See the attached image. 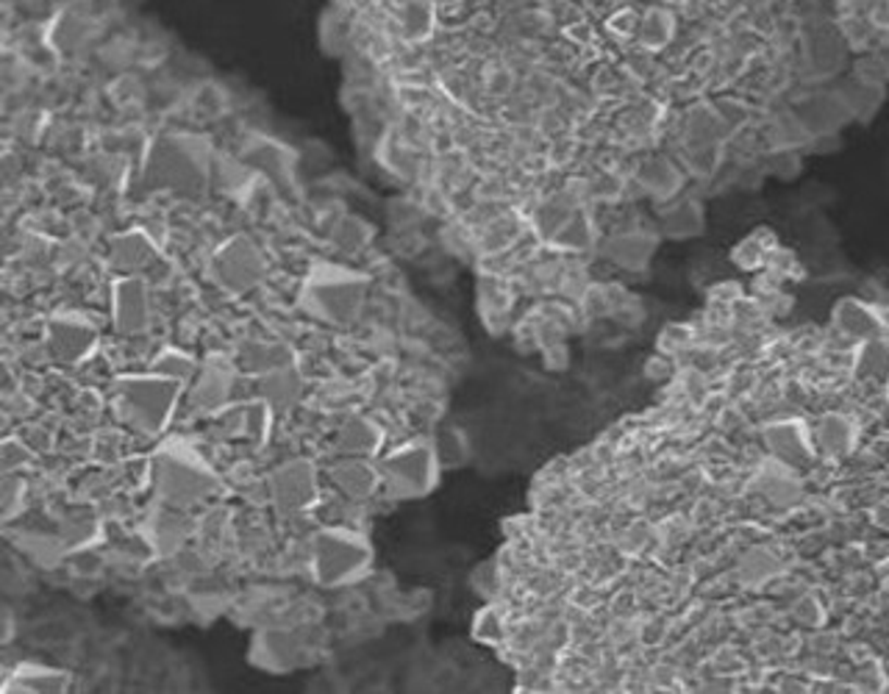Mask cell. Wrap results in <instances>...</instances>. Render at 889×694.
<instances>
[{
    "mask_svg": "<svg viewBox=\"0 0 889 694\" xmlns=\"http://www.w3.org/2000/svg\"><path fill=\"white\" fill-rule=\"evenodd\" d=\"M237 417L239 422H243V425H239L243 436H248L254 445H264V442L270 439V434H273V420L279 414H275L273 406H270L264 397H256L250 404L239 406Z\"/></svg>",
    "mask_w": 889,
    "mask_h": 694,
    "instance_id": "cell-21",
    "label": "cell"
},
{
    "mask_svg": "<svg viewBox=\"0 0 889 694\" xmlns=\"http://www.w3.org/2000/svg\"><path fill=\"white\" fill-rule=\"evenodd\" d=\"M431 442H434L436 459H440L442 470H461V467H467L470 459H473L470 436L459 425H442Z\"/></svg>",
    "mask_w": 889,
    "mask_h": 694,
    "instance_id": "cell-20",
    "label": "cell"
},
{
    "mask_svg": "<svg viewBox=\"0 0 889 694\" xmlns=\"http://www.w3.org/2000/svg\"><path fill=\"white\" fill-rule=\"evenodd\" d=\"M150 481L159 500L175 509L198 506L218 495L223 486V478L203 453L181 436L159 442L150 453Z\"/></svg>",
    "mask_w": 889,
    "mask_h": 694,
    "instance_id": "cell-1",
    "label": "cell"
},
{
    "mask_svg": "<svg viewBox=\"0 0 889 694\" xmlns=\"http://www.w3.org/2000/svg\"><path fill=\"white\" fill-rule=\"evenodd\" d=\"M237 381V364L225 356H209L200 361L198 375L193 379L187 392V404L193 411H218L229 404L231 392Z\"/></svg>",
    "mask_w": 889,
    "mask_h": 694,
    "instance_id": "cell-12",
    "label": "cell"
},
{
    "mask_svg": "<svg viewBox=\"0 0 889 694\" xmlns=\"http://www.w3.org/2000/svg\"><path fill=\"white\" fill-rule=\"evenodd\" d=\"M375 547L368 533L354 528H323L309 545V570L318 586L343 590L373 572Z\"/></svg>",
    "mask_w": 889,
    "mask_h": 694,
    "instance_id": "cell-5",
    "label": "cell"
},
{
    "mask_svg": "<svg viewBox=\"0 0 889 694\" xmlns=\"http://www.w3.org/2000/svg\"><path fill=\"white\" fill-rule=\"evenodd\" d=\"M386 434L379 422L370 417L354 414L339 425L334 436V450L339 456H356V459H375L384 450Z\"/></svg>",
    "mask_w": 889,
    "mask_h": 694,
    "instance_id": "cell-15",
    "label": "cell"
},
{
    "mask_svg": "<svg viewBox=\"0 0 889 694\" xmlns=\"http://www.w3.org/2000/svg\"><path fill=\"white\" fill-rule=\"evenodd\" d=\"M184 386L187 384L153 370L123 375L114 384V409L120 420L137 434L162 436L173 422Z\"/></svg>",
    "mask_w": 889,
    "mask_h": 694,
    "instance_id": "cell-4",
    "label": "cell"
},
{
    "mask_svg": "<svg viewBox=\"0 0 889 694\" xmlns=\"http://www.w3.org/2000/svg\"><path fill=\"white\" fill-rule=\"evenodd\" d=\"M212 178V150L209 142L193 134H164L145 156L143 184L148 189L168 193L203 195Z\"/></svg>",
    "mask_w": 889,
    "mask_h": 694,
    "instance_id": "cell-2",
    "label": "cell"
},
{
    "mask_svg": "<svg viewBox=\"0 0 889 694\" xmlns=\"http://www.w3.org/2000/svg\"><path fill=\"white\" fill-rule=\"evenodd\" d=\"M343 228L348 231V236L336 234V243H339V248L343 250H359V248H365V243L370 239V228L361 223V220H354V218L345 220Z\"/></svg>",
    "mask_w": 889,
    "mask_h": 694,
    "instance_id": "cell-29",
    "label": "cell"
},
{
    "mask_svg": "<svg viewBox=\"0 0 889 694\" xmlns=\"http://www.w3.org/2000/svg\"><path fill=\"white\" fill-rule=\"evenodd\" d=\"M379 470L381 484L395 500H423L436 489L442 475V464L431 439H409L392 447L381 456Z\"/></svg>",
    "mask_w": 889,
    "mask_h": 694,
    "instance_id": "cell-6",
    "label": "cell"
},
{
    "mask_svg": "<svg viewBox=\"0 0 889 694\" xmlns=\"http://www.w3.org/2000/svg\"><path fill=\"white\" fill-rule=\"evenodd\" d=\"M295 350L284 342H245L239 347V364L245 367L254 375H264V372H273L284 364H293Z\"/></svg>",
    "mask_w": 889,
    "mask_h": 694,
    "instance_id": "cell-19",
    "label": "cell"
},
{
    "mask_svg": "<svg viewBox=\"0 0 889 694\" xmlns=\"http://www.w3.org/2000/svg\"><path fill=\"white\" fill-rule=\"evenodd\" d=\"M200 361H195L187 350H178V347H164L162 354L156 356L150 370L162 372L168 379L181 381V384H193V379L198 375Z\"/></svg>",
    "mask_w": 889,
    "mask_h": 694,
    "instance_id": "cell-24",
    "label": "cell"
},
{
    "mask_svg": "<svg viewBox=\"0 0 889 694\" xmlns=\"http://www.w3.org/2000/svg\"><path fill=\"white\" fill-rule=\"evenodd\" d=\"M153 323L150 289L139 275H123L112 286V325L120 336H143Z\"/></svg>",
    "mask_w": 889,
    "mask_h": 694,
    "instance_id": "cell-11",
    "label": "cell"
},
{
    "mask_svg": "<svg viewBox=\"0 0 889 694\" xmlns=\"http://www.w3.org/2000/svg\"><path fill=\"white\" fill-rule=\"evenodd\" d=\"M248 658L256 670L284 676V672H295L304 667L306 645L295 631H286V628H261L250 639Z\"/></svg>",
    "mask_w": 889,
    "mask_h": 694,
    "instance_id": "cell-10",
    "label": "cell"
},
{
    "mask_svg": "<svg viewBox=\"0 0 889 694\" xmlns=\"http://www.w3.org/2000/svg\"><path fill=\"white\" fill-rule=\"evenodd\" d=\"M473 636L479 639V642H484V645H495V642H501V636H504V628H501V617L495 614V608L486 606L476 614Z\"/></svg>",
    "mask_w": 889,
    "mask_h": 694,
    "instance_id": "cell-26",
    "label": "cell"
},
{
    "mask_svg": "<svg viewBox=\"0 0 889 694\" xmlns=\"http://www.w3.org/2000/svg\"><path fill=\"white\" fill-rule=\"evenodd\" d=\"M289 156L286 148H281L273 139H261V142L250 145L248 148V162L259 164L261 170H268L270 175H286L289 170Z\"/></svg>",
    "mask_w": 889,
    "mask_h": 694,
    "instance_id": "cell-25",
    "label": "cell"
},
{
    "mask_svg": "<svg viewBox=\"0 0 889 694\" xmlns=\"http://www.w3.org/2000/svg\"><path fill=\"white\" fill-rule=\"evenodd\" d=\"M156 259H159V250L143 231L120 234L112 245V264L125 275L145 273Z\"/></svg>",
    "mask_w": 889,
    "mask_h": 694,
    "instance_id": "cell-18",
    "label": "cell"
},
{
    "mask_svg": "<svg viewBox=\"0 0 889 694\" xmlns=\"http://www.w3.org/2000/svg\"><path fill=\"white\" fill-rule=\"evenodd\" d=\"M32 459H34V453L14 439H7L3 442V447H0V464H3V472L20 470V467L28 464Z\"/></svg>",
    "mask_w": 889,
    "mask_h": 694,
    "instance_id": "cell-28",
    "label": "cell"
},
{
    "mask_svg": "<svg viewBox=\"0 0 889 694\" xmlns=\"http://www.w3.org/2000/svg\"><path fill=\"white\" fill-rule=\"evenodd\" d=\"M23 497H25V481L23 478H14L12 472H7L3 478V492H0V503H3V517L12 520L20 509H23Z\"/></svg>",
    "mask_w": 889,
    "mask_h": 694,
    "instance_id": "cell-27",
    "label": "cell"
},
{
    "mask_svg": "<svg viewBox=\"0 0 889 694\" xmlns=\"http://www.w3.org/2000/svg\"><path fill=\"white\" fill-rule=\"evenodd\" d=\"M100 345V334L89 317L82 311H59L48 320L45 347L50 359L62 367H78L92 359Z\"/></svg>",
    "mask_w": 889,
    "mask_h": 694,
    "instance_id": "cell-7",
    "label": "cell"
},
{
    "mask_svg": "<svg viewBox=\"0 0 889 694\" xmlns=\"http://www.w3.org/2000/svg\"><path fill=\"white\" fill-rule=\"evenodd\" d=\"M59 536L64 542V550L67 553H78L87 550L89 545L100 540V522L98 517L89 515V511H73L67 520L59 528Z\"/></svg>",
    "mask_w": 889,
    "mask_h": 694,
    "instance_id": "cell-23",
    "label": "cell"
},
{
    "mask_svg": "<svg viewBox=\"0 0 889 694\" xmlns=\"http://www.w3.org/2000/svg\"><path fill=\"white\" fill-rule=\"evenodd\" d=\"M212 281L231 295H245L264 278V256L250 236H234L212 259Z\"/></svg>",
    "mask_w": 889,
    "mask_h": 694,
    "instance_id": "cell-9",
    "label": "cell"
},
{
    "mask_svg": "<svg viewBox=\"0 0 889 694\" xmlns=\"http://www.w3.org/2000/svg\"><path fill=\"white\" fill-rule=\"evenodd\" d=\"M268 492L273 509L281 517H300L318 500V467L309 459H289L268 475Z\"/></svg>",
    "mask_w": 889,
    "mask_h": 694,
    "instance_id": "cell-8",
    "label": "cell"
},
{
    "mask_svg": "<svg viewBox=\"0 0 889 694\" xmlns=\"http://www.w3.org/2000/svg\"><path fill=\"white\" fill-rule=\"evenodd\" d=\"M329 478L336 492L348 500H368L379 492V486H384L381 470L373 464V459H356V456H339V461L331 464Z\"/></svg>",
    "mask_w": 889,
    "mask_h": 694,
    "instance_id": "cell-13",
    "label": "cell"
},
{
    "mask_svg": "<svg viewBox=\"0 0 889 694\" xmlns=\"http://www.w3.org/2000/svg\"><path fill=\"white\" fill-rule=\"evenodd\" d=\"M17 547L23 550V556H28L34 561V565L39 567H57L62 565V558L67 556V550H64V542L62 536L57 533H50V536H45V533H23V536H17Z\"/></svg>",
    "mask_w": 889,
    "mask_h": 694,
    "instance_id": "cell-22",
    "label": "cell"
},
{
    "mask_svg": "<svg viewBox=\"0 0 889 694\" xmlns=\"http://www.w3.org/2000/svg\"><path fill=\"white\" fill-rule=\"evenodd\" d=\"M143 531H145V540H148L150 550H153L159 558H170V556H175L181 547H184V542H187L189 522H187V517L181 515V509H175V506H168V503H164V509H156L153 515L148 517Z\"/></svg>",
    "mask_w": 889,
    "mask_h": 694,
    "instance_id": "cell-16",
    "label": "cell"
},
{
    "mask_svg": "<svg viewBox=\"0 0 889 694\" xmlns=\"http://www.w3.org/2000/svg\"><path fill=\"white\" fill-rule=\"evenodd\" d=\"M304 372H300L298 361L259 375V397H264L273 406L275 414H286V411L298 409V404L304 400Z\"/></svg>",
    "mask_w": 889,
    "mask_h": 694,
    "instance_id": "cell-17",
    "label": "cell"
},
{
    "mask_svg": "<svg viewBox=\"0 0 889 694\" xmlns=\"http://www.w3.org/2000/svg\"><path fill=\"white\" fill-rule=\"evenodd\" d=\"M370 278L354 267L318 261L306 273L298 306L306 317L325 325H350L368 298Z\"/></svg>",
    "mask_w": 889,
    "mask_h": 694,
    "instance_id": "cell-3",
    "label": "cell"
},
{
    "mask_svg": "<svg viewBox=\"0 0 889 694\" xmlns=\"http://www.w3.org/2000/svg\"><path fill=\"white\" fill-rule=\"evenodd\" d=\"M73 678L70 672L48 667V664L25 661L17 664L14 670L7 672L3 678V692L7 694H59L67 692Z\"/></svg>",
    "mask_w": 889,
    "mask_h": 694,
    "instance_id": "cell-14",
    "label": "cell"
}]
</instances>
